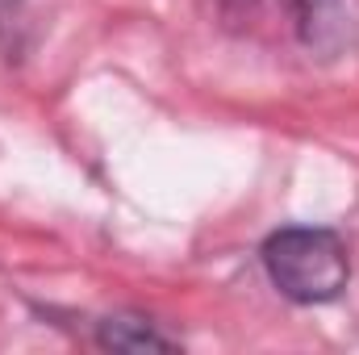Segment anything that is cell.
<instances>
[{
	"mask_svg": "<svg viewBox=\"0 0 359 355\" xmlns=\"http://www.w3.org/2000/svg\"><path fill=\"white\" fill-rule=\"evenodd\" d=\"M268 284L292 305H330L351 284L347 239L330 226H280L259 247Z\"/></svg>",
	"mask_w": 359,
	"mask_h": 355,
	"instance_id": "6da1fadb",
	"label": "cell"
},
{
	"mask_svg": "<svg viewBox=\"0 0 359 355\" xmlns=\"http://www.w3.org/2000/svg\"><path fill=\"white\" fill-rule=\"evenodd\" d=\"M292 29L305 51L330 59L351 38V4L347 0H288Z\"/></svg>",
	"mask_w": 359,
	"mask_h": 355,
	"instance_id": "7a4b0ae2",
	"label": "cell"
},
{
	"mask_svg": "<svg viewBox=\"0 0 359 355\" xmlns=\"http://www.w3.org/2000/svg\"><path fill=\"white\" fill-rule=\"evenodd\" d=\"M96 347L104 351H180V339L138 314H109L96 322Z\"/></svg>",
	"mask_w": 359,
	"mask_h": 355,
	"instance_id": "3957f363",
	"label": "cell"
},
{
	"mask_svg": "<svg viewBox=\"0 0 359 355\" xmlns=\"http://www.w3.org/2000/svg\"><path fill=\"white\" fill-rule=\"evenodd\" d=\"M17 21H21V0H0V38L4 42L17 29Z\"/></svg>",
	"mask_w": 359,
	"mask_h": 355,
	"instance_id": "277c9868",
	"label": "cell"
},
{
	"mask_svg": "<svg viewBox=\"0 0 359 355\" xmlns=\"http://www.w3.org/2000/svg\"><path fill=\"white\" fill-rule=\"evenodd\" d=\"M259 0H222V8H230V13H243V8H255Z\"/></svg>",
	"mask_w": 359,
	"mask_h": 355,
	"instance_id": "5b68a950",
	"label": "cell"
}]
</instances>
